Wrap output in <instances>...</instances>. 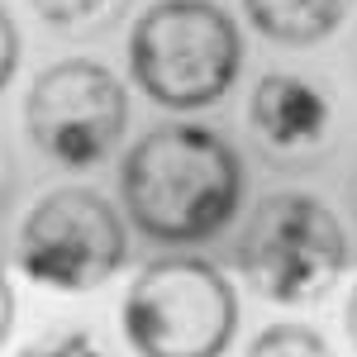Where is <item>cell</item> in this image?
<instances>
[{"label":"cell","instance_id":"obj_1","mask_svg":"<svg viewBox=\"0 0 357 357\" xmlns=\"http://www.w3.org/2000/svg\"><path fill=\"white\" fill-rule=\"evenodd\" d=\"M119 195L138 234L153 243H205L243 205V162L220 129L158 124L129 148Z\"/></svg>","mask_w":357,"mask_h":357},{"label":"cell","instance_id":"obj_2","mask_svg":"<svg viewBox=\"0 0 357 357\" xmlns=\"http://www.w3.org/2000/svg\"><path fill=\"white\" fill-rule=\"evenodd\" d=\"M243 72V33L215 0H158L129 33V77L162 110H210Z\"/></svg>","mask_w":357,"mask_h":357},{"label":"cell","instance_id":"obj_3","mask_svg":"<svg viewBox=\"0 0 357 357\" xmlns=\"http://www.w3.org/2000/svg\"><path fill=\"white\" fill-rule=\"evenodd\" d=\"M234 267L262 301L319 305L348 272V234L319 195L272 191L252 205Z\"/></svg>","mask_w":357,"mask_h":357},{"label":"cell","instance_id":"obj_4","mask_svg":"<svg viewBox=\"0 0 357 357\" xmlns=\"http://www.w3.org/2000/svg\"><path fill=\"white\" fill-rule=\"evenodd\" d=\"M138 357H224L238 333V291L205 257H158L119 305Z\"/></svg>","mask_w":357,"mask_h":357},{"label":"cell","instance_id":"obj_5","mask_svg":"<svg viewBox=\"0 0 357 357\" xmlns=\"http://www.w3.org/2000/svg\"><path fill=\"white\" fill-rule=\"evenodd\" d=\"M20 272L53 291H96L124 267V224L91 186H57L20 224Z\"/></svg>","mask_w":357,"mask_h":357},{"label":"cell","instance_id":"obj_6","mask_svg":"<svg viewBox=\"0 0 357 357\" xmlns=\"http://www.w3.org/2000/svg\"><path fill=\"white\" fill-rule=\"evenodd\" d=\"M24 124L43 158L86 172L105 162L129 129V91L105 62L67 57L38 72V82L29 86Z\"/></svg>","mask_w":357,"mask_h":357},{"label":"cell","instance_id":"obj_7","mask_svg":"<svg viewBox=\"0 0 357 357\" xmlns=\"http://www.w3.org/2000/svg\"><path fill=\"white\" fill-rule=\"evenodd\" d=\"M333 124L329 91L301 72H267L252 86L248 129L272 162H310L324 153Z\"/></svg>","mask_w":357,"mask_h":357},{"label":"cell","instance_id":"obj_8","mask_svg":"<svg viewBox=\"0 0 357 357\" xmlns=\"http://www.w3.org/2000/svg\"><path fill=\"white\" fill-rule=\"evenodd\" d=\"M248 24L281 48H314L353 15V0H243Z\"/></svg>","mask_w":357,"mask_h":357},{"label":"cell","instance_id":"obj_9","mask_svg":"<svg viewBox=\"0 0 357 357\" xmlns=\"http://www.w3.org/2000/svg\"><path fill=\"white\" fill-rule=\"evenodd\" d=\"M38 10V20H48L62 33H86V29H105L124 15L129 0H29Z\"/></svg>","mask_w":357,"mask_h":357},{"label":"cell","instance_id":"obj_10","mask_svg":"<svg viewBox=\"0 0 357 357\" xmlns=\"http://www.w3.org/2000/svg\"><path fill=\"white\" fill-rule=\"evenodd\" d=\"M243 357H333L329 338L305 324H272L248 343Z\"/></svg>","mask_w":357,"mask_h":357},{"label":"cell","instance_id":"obj_11","mask_svg":"<svg viewBox=\"0 0 357 357\" xmlns=\"http://www.w3.org/2000/svg\"><path fill=\"white\" fill-rule=\"evenodd\" d=\"M20 357H114L100 338L91 329H77V324H67V329H48L38 333L33 343L20 348Z\"/></svg>","mask_w":357,"mask_h":357},{"label":"cell","instance_id":"obj_12","mask_svg":"<svg viewBox=\"0 0 357 357\" xmlns=\"http://www.w3.org/2000/svg\"><path fill=\"white\" fill-rule=\"evenodd\" d=\"M20 29H15V20L5 15V5H0V91L15 82V72H20Z\"/></svg>","mask_w":357,"mask_h":357},{"label":"cell","instance_id":"obj_13","mask_svg":"<svg viewBox=\"0 0 357 357\" xmlns=\"http://www.w3.org/2000/svg\"><path fill=\"white\" fill-rule=\"evenodd\" d=\"M10 329H15V291H10V276L0 267V343L10 338Z\"/></svg>","mask_w":357,"mask_h":357},{"label":"cell","instance_id":"obj_14","mask_svg":"<svg viewBox=\"0 0 357 357\" xmlns=\"http://www.w3.org/2000/svg\"><path fill=\"white\" fill-rule=\"evenodd\" d=\"M348 338H353V348H357V291L348 296Z\"/></svg>","mask_w":357,"mask_h":357},{"label":"cell","instance_id":"obj_15","mask_svg":"<svg viewBox=\"0 0 357 357\" xmlns=\"http://www.w3.org/2000/svg\"><path fill=\"white\" fill-rule=\"evenodd\" d=\"M5 205H10V172H5V158H0V215H5Z\"/></svg>","mask_w":357,"mask_h":357},{"label":"cell","instance_id":"obj_16","mask_svg":"<svg viewBox=\"0 0 357 357\" xmlns=\"http://www.w3.org/2000/svg\"><path fill=\"white\" fill-rule=\"evenodd\" d=\"M353 200H357V186H353Z\"/></svg>","mask_w":357,"mask_h":357}]
</instances>
